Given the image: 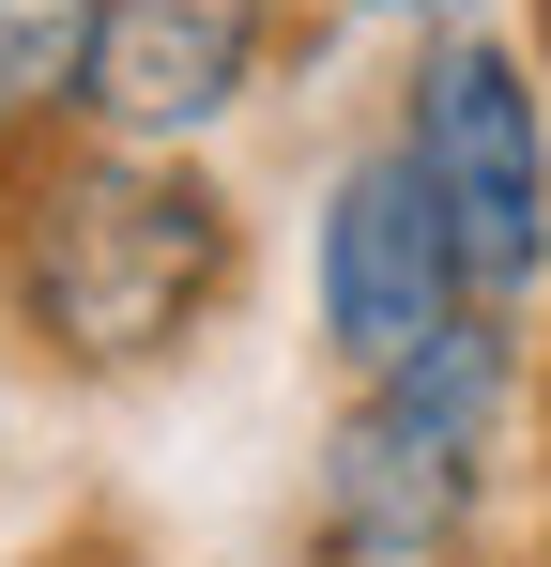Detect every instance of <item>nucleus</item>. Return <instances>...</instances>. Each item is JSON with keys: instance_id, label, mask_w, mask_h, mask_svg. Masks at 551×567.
<instances>
[{"instance_id": "obj_7", "label": "nucleus", "mask_w": 551, "mask_h": 567, "mask_svg": "<svg viewBox=\"0 0 551 567\" xmlns=\"http://www.w3.org/2000/svg\"><path fill=\"white\" fill-rule=\"evenodd\" d=\"M367 16H445V0H367Z\"/></svg>"}, {"instance_id": "obj_4", "label": "nucleus", "mask_w": 551, "mask_h": 567, "mask_svg": "<svg viewBox=\"0 0 551 567\" xmlns=\"http://www.w3.org/2000/svg\"><path fill=\"white\" fill-rule=\"evenodd\" d=\"M445 322H459V261H445V215H429V169L398 138L337 154V185H322V338L383 383Z\"/></svg>"}, {"instance_id": "obj_6", "label": "nucleus", "mask_w": 551, "mask_h": 567, "mask_svg": "<svg viewBox=\"0 0 551 567\" xmlns=\"http://www.w3.org/2000/svg\"><path fill=\"white\" fill-rule=\"evenodd\" d=\"M77 78H92V0H0V169L77 123Z\"/></svg>"}, {"instance_id": "obj_1", "label": "nucleus", "mask_w": 551, "mask_h": 567, "mask_svg": "<svg viewBox=\"0 0 551 567\" xmlns=\"http://www.w3.org/2000/svg\"><path fill=\"white\" fill-rule=\"evenodd\" d=\"M0 277H15V322L62 369H169L184 338L215 322V291H230V199L199 185L184 154L92 138V154L15 185Z\"/></svg>"}, {"instance_id": "obj_5", "label": "nucleus", "mask_w": 551, "mask_h": 567, "mask_svg": "<svg viewBox=\"0 0 551 567\" xmlns=\"http://www.w3.org/2000/svg\"><path fill=\"white\" fill-rule=\"evenodd\" d=\"M261 16H276V0H92L77 123L123 138V154L215 138V123L246 107V78H261Z\"/></svg>"}, {"instance_id": "obj_8", "label": "nucleus", "mask_w": 551, "mask_h": 567, "mask_svg": "<svg viewBox=\"0 0 551 567\" xmlns=\"http://www.w3.org/2000/svg\"><path fill=\"white\" fill-rule=\"evenodd\" d=\"M537 62H551V0H537Z\"/></svg>"}, {"instance_id": "obj_3", "label": "nucleus", "mask_w": 551, "mask_h": 567, "mask_svg": "<svg viewBox=\"0 0 551 567\" xmlns=\"http://www.w3.org/2000/svg\"><path fill=\"white\" fill-rule=\"evenodd\" d=\"M398 154L429 169L459 307H521L551 277V107H537V62H506V31H445L429 78H414Z\"/></svg>"}, {"instance_id": "obj_2", "label": "nucleus", "mask_w": 551, "mask_h": 567, "mask_svg": "<svg viewBox=\"0 0 551 567\" xmlns=\"http://www.w3.org/2000/svg\"><path fill=\"white\" fill-rule=\"evenodd\" d=\"M521 399V307H459L414 369H383L322 445V567H429L475 522Z\"/></svg>"}]
</instances>
